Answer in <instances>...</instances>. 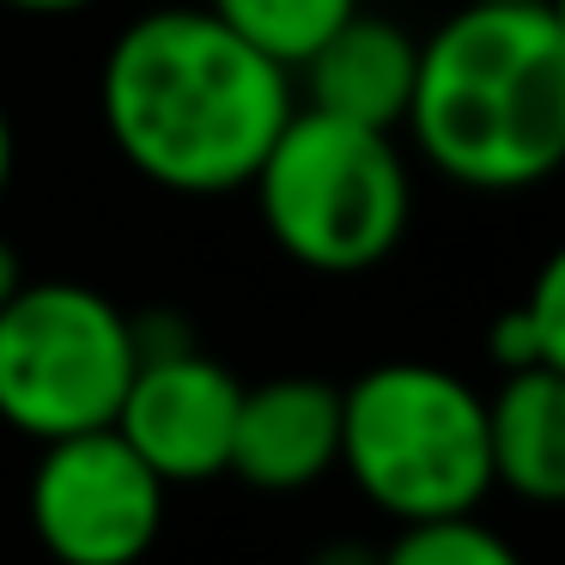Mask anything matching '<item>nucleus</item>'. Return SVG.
<instances>
[{
    "mask_svg": "<svg viewBox=\"0 0 565 565\" xmlns=\"http://www.w3.org/2000/svg\"><path fill=\"white\" fill-rule=\"evenodd\" d=\"M13 164H19V135H13V116L0 110V195L13 189Z\"/></svg>",
    "mask_w": 565,
    "mask_h": 565,
    "instance_id": "nucleus-17",
    "label": "nucleus"
},
{
    "mask_svg": "<svg viewBox=\"0 0 565 565\" xmlns=\"http://www.w3.org/2000/svg\"><path fill=\"white\" fill-rule=\"evenodd\" d=\"M207 13L232 25L249 50L280 62L286 74L305 67V55L329 38L341 19L359 13V0H207Z\"/></svg>",
    "mask_w": 565,
    "mask_h": 565,
    "instance_id": "nucleus-11",
    "label": "nucleus"
},
{
    "mask_svg": "<svg viewBox=\"0 0 565 565\" xmlns=\"http://www.w3.org/2000/svg\"><path fill=\"white\" fill-rule=\"evenodd\" d=\"M274 249L310 274H371L407 244L414 171L395 135L298 104L249 177Z\"/></svg>",
    "mask_w": 565,
    "mask_h": 565,
    "instance_id": "nucleus-3",
    "label": "nucleus"
},
{
    "mask_svg": "<svg viewBox=\"0 0 565 565\" xmlns=\"http://www.w3.org/2000/svg\"><path fill=\"white\" fill-rule=\"evenodd\" d=\"M341 468L395 529L480 511L492 492L487 395L431 359H383L341 383Z\"/></svg>",
    "mask_w": 565,
    "mask_h": 565,
    "instance_id": "nucleus-4",
    "label": "nucleus"
},
{
    "mask_svg": "<svg viewBox=\"0 0 565 565\" xmlns=\"http://www.w3.org/2000/svg\"><path fill=\"white\" fill-rule=\"evenodd\" d=\"M383 553H371V547H353V541H329V547H317L305 565H377Z\"/></svg>",
    "mask_w": 565,
    "mask_h": 565,
    "instance_id": "nucleus-16",
    "label": "nucleus"
},
{
    "mask_svg": "<svg viewBox=\"0 0 565 565\" xmlns=\"http://www.w3.org/2000/svg\"><path fill=\"white\" fill-rule=\"evenodd\" d=\"M414 74H419V38L402 31L395 19H377L359 7L305 55V67L292 79H305L310 110L395 135L407 122V104H414Z\"/></svg>",
    "mask_w": 565,
    "mask_h": 565,
    "instance_id": "nucleus-9",
    "label": "nucleus"
},
{
    "mask_svg": "<svg viewBox=\"0 0 565 565\" xmlns=\"http://www.w3.org/2000/svg\"><path fill=\"white\" fill-rule=\"evenodd\" d=\"M407 140L475 195H516L565 171V38L547 7H456L419 38Z\"/></svg>",
    "mask_w": 565,
    "mask_h": 565,
    "instance_id": "nucleus-2",
    "label": "nucleus"
},
{
    "mask_svg": "<svg viewBox=\"0 0 565 565\" xmlns=\"http://www.w3.org/2000/svg\"><path fill=\"white\" fill-rule=\"evenodd\" d=\"M523 310H529V322H535L541 365L565 377V244L535 268V280H529V292H523Z\"/></svg>",
    "mask_w": 565,
    "mask_h": 565,
    "instance_id": "nucleus-13",
    "label": "nucleus"
},
{
    "mask_svg": "<svg viewBox=\"0 0 565 565\" xmlns=\"http://www.w3.org/2000/svg\"><path fill=\"white\" fill-rule=\"evenodd\" d=\"M329 468H341V383L329 377L244 383L225 475H237L256 492H305Z\"/></svg>",
    "mask_w": 565,
    "mask_h": 565,
    "instance_id": "nucleus-8",
    "label": "nucleus"
},
{
    "mask_svg": "<svg viewBox=\"0 0 565 565\" xmlns=\"http://www.w3.org/2000/svg\"><path fill=\"white\" fill-rule=\"evenodd\" d=\"M0 7L25 19H67V13H86L92 0H0Z\"/></svg>",
    "mask_w": 565,
    "mask_h": 565,
    "instance_id": "nucleus-15",
    "label": "nucleus"
},
{
    "mask_svg": "<svg viewBox=\"0 0 565 565\" xmlns=\"http://www.w3.org/2000/svg\"><path fill=\"white\" fill-rule=\"evenodd\" d=\"M377 565H523V553L468 511L438 516V523H402V535L383 547Z\"/></svg>",
    "mask_w": 565,
    "mask_h": 565,
    "instance_id": "nucleus-12",
    "label": "nucleus"
},
{
    "mask_svg": "<svg viewBox=\"0 0 565 565\" xmlns=\"http://www.w3.org/2000/svg\"><path fill=\"white\" fill-rule=\"evenodd\" d=\"M110 147L171 195H237L298 110L292 74L207 7H152L98 74Z\"/></svg>",
    "mask_w": 565,
    "mask_h": 565,
    "instance_id": "nucleus-1",
    "label": "nucleus"
},
{
    "mask_svg": "<svg viewBox=\"0 0 565 565\" xmlns=\"http://www.w3.org/2000/svg\"><path fill=\"white\" fill-rule=\"evenodd\" d=\"M164 480L116 426L43 444L31 468V535L55 565H140L164 529Z\"/></svg>",
    "mask_w": 565,
    "mask_h": 565,
    "instance_id": "nucleus-6",
    "label": "nucleus"
},
{
    "mask_svg": "<svg viewBox=\"0 0 565 565\" xmlns=\"http://www.w3.org/2000/svg\"><path fill=\"white\" fill-rule=\"evenodd\" d=\"M19 286H25V262H19V249L7 244V237H0V305H7V298H13Z\"/></svg>",
    "mask_w": 565,
    "mask_h": 565,
    "instance_id": "nucleus-18",
    "label": "nucleus"
},
{
    "mask_svg": "<svg viewBox=\"0 0 565 565\" xmlns=\"http://www.w3.org/2000/svg\"><path fill=\"white\" fill-rule=\"evenodd\" d=\"M487 450L492 487L511 499L559 511L565 504V377L547 365H529L499 377L487 395Z\"/></svg>",
    "mask_w": 565,
    "mask_h": 565,
    "instance_id": "nucleus-10",
    "label": "nucleus"
},
{
    "mask_svg": "<svg viewBox=\"0 0 565 565\" xmlns=\"http://www.w3.org/2000/svg\"><path fill=\"white\" fill-rule=\"evenodd\" d=\"M487 359L499 365V377L541 365L535 322H529V310H523V305H511V310H499V317H492V329H487Z\"/></svg>",
    "mask_w": 565,
    "mask_h": 565,
    "instance_id": "nucleus-14",
    "label": "nucleus"
},
{
    "mask_svg": "<svg viewBox=\"0 0 565 565\" xmlns=\"http://www.w3.org/2000/svg\"><path fill=\"white\" fill-rule=\"evenodd\" d=\"M135 377L128 310L79 280H25L0 305V419L38 444L98 431Z\"/></svg>",
    "mask_w": 565,
    "mask_h": 565,
    "instance_id": "nucleus-5",
    "label": "nucleus"
},
{
    "mask_svg": "<svg viewBox=\"0 0 565 565\" xmlns=\"http://www.w3.org/2000/svg\"><path fill=\"white\" fill-rule=\"evenodd\" d=\"M462 7H541V0H462Z\"/></svg>",
    "mask_w": 565,
    "mask_h": 565,
    "instance_id": "nucleus-20",
    "label": "nucleus"
},
{
    "mask_svg": "<svg viewBox=\"0 0 565 565\" xmlns=\"http://www.w3.org/2000/svg\"><path fill=\"white\" fill-rule=\"evenodd\" d=\"M541 7H547V19H553V31H559V38H565V0H541Z\"/></svg>",
    "mask_w": 565,
    "mask_h": 565,
    "instance_id": "nucleus-19",
    "label": "nucleus"
},
{
    "mask_svg": "<svg viewBox=\"0 0 565 565\" xmlns=\"http://www.w3.org/2000/svg\"><path fill=\"white\" fill-rule=\"evenodd\" d=\"M237 402H244L237 371L220 365L207 347H183L164 359H135V377L110 426L135 444L164 487H189V480L225 475Z\"/></svg>",
    "mask_w": 565,
    "mask_h": 565,
    "instance_id": "nucleus-7",
    "label": "nucleus"
}]
</instances>
